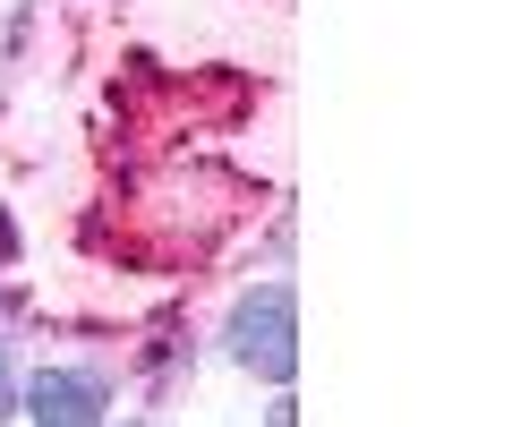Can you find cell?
<instances>
[{"label":"cell","mask_w":512,"mask_h":427,"mask_svg":"<svg viewBox=\"0 0 512 427\" xmlns=\"http://www.w3.org/2000/svg\"><path fill=\"white\" fill-rule=\"evenodd\" d=\"M26 402H35L43 427H94L103 419V385H94V376H35Z\"/></svg>","instance_id":"7a4b0ae2"},{"label":"cell","mask_w":512,"mask_h":427,"mask_svg":"<svg viewBox=\"0 0 512 427\" xmlns=\"http://www.w3.org/2000/svg\"><path fill=\"white\" fill-rule=\"evenodd\" d=\"M231 351H239V368L274 376V385L299 368V308H291V291H282V282H265L256 299H239V316H231Z\"/></svg>","instance_id":"6da1fadb"}]
</instances>
